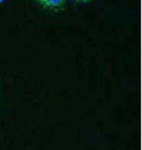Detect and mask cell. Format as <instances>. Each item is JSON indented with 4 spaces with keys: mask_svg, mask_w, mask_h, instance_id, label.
I'll return each mask as SVG.
<instances>
[{
    "mask_svg": "<svg viewBox=\"0 0 142 150\" xmlns=\"http://www.w3.org/2000/svg\"><path fill=\"white\" fill-rule=\"evenodd\" d=\"M37 2L47 9H59L64 5L66 0H37Z\"/></svg>",
    "mask_w": 142,
    "mask_h": 150,
    "instance_id": "obj_1",
    "label": "cell"
},
{
    "mask_svg": "<svg viewBox=\"0 0 142 150\" xmlns=\"http://www.w3.org/2000/svg\"><path fill=\"white\" fill-rule=\"evenodd\" d=\"M79 2H89V1H92V0H77Z\"/></svg>",
    "mask_w": 142,
    "mask_h": 150,
    "instance_id": "obj_2",
    "label": "cell"
},
{
    "mask_svg": "<svg viewBox=\"0 0 142 150\" xmlns=\"http://www.w3.org/2000/svg\"><path fill=\"white\" fill-rule=\"evenodd\" d=\"M4 1H5V0H0V4H1V2H4Z\"/></svg>",
    "mask_w": 142,
    "mask_h": 150,
    "instance_id": "obj_3",
    "label": "cell"
}]
</instances>
